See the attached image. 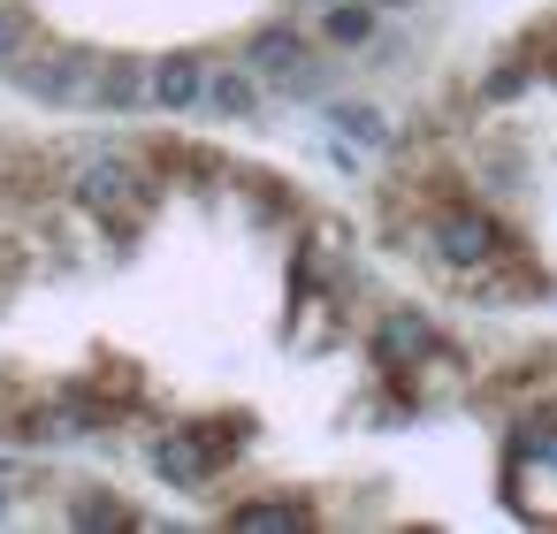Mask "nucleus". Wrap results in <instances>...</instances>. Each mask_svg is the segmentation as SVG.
<instances>
[{"mask_svg": "<svg viewBox=\"0 0 557 534\" xmlns=\"http://www.w3.org/2000/svg\"><path fill=\"white\" fill-rule=\"evenodd\" d=\"M428 252L435 260H450V268H481V260H496L504 252V229L481 214V207H466V199H443V207H428Z\"/></svg>", "mask_w": 557, "mask_h": 534, "instance_id": "1", "label": "nucleus"}, {"mask_svg": "<svg viewBox=\"0 0 557 534\" xmlns=\"http://www.w3.org/2000/svg\"><path fill=\"white\" fill-rule=\"evenodd\" d=\"M443 351V328L420 313V306H389L382 321H374V359L389 367V374H405V367H420V359H435Z\"/></svg>", "mask_w": 557, "mask_h": 534, "instance_id": "2", "label": "nucleus"}, {"mask_svg": "<svg viewBox=\"0 0 557 534\" xmlns=\"http://www.w3.org/2000/svg\"><path fill=\"white\" fill-rule=\"evenodd\" d=\"M199 100H207V70H199V62H161V70H153V108L184 115V108H199Z\"/></svg>", "mask_w": 557, "mask_h": 534, "instance_id": "3", "label": "nucleus"}, {"mask_svg": "<svg viewBox=\"0 0 557 534\" xmlns=\"http://www.w3.org/2000/svg\"><path fill=\"white\" fill-rule=\"evenodd\" d=\"M207 108L214 115H252L260 108V85L252 77H207Z\"/></svg>", "mask_w": 557, "mask_h": 534, "instance_id": "4", "label": "nucleus"}, {"mask_svg": "<svg viewBox=\"0 0 557 534\" xmlns=\"http://www.w3.org/2000/svg\"><path fill=\"white\" fill-rule=\"evenodd\" d=\"M336 123H344V131H351V138H367V146H382V138H389V131H382V115H374V108H336Z\"/></svg>", "mask_w": 557, "mask_h": 534, "instance_id": "5", "label": "nucleus"}]
</instances>
